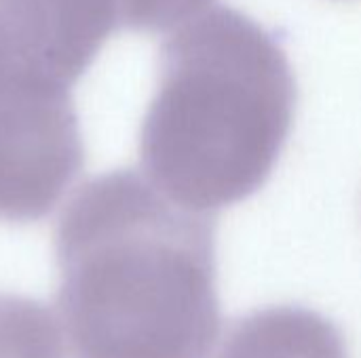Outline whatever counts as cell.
Masks as SVG:
<instances>
[{"label": "cell", "instance_id": "4", "mask_svg": "<svg viewBox=\"0 0 361 358\" xmlns=\"http://www.w3.org/2000/svg\"><path fill=\"white\" fill-rule=\"evenodd\" d=\"M216 358H347V348L319 314L273 308L235 325Z\"/></svg>", "mask_w": 361, "mask_h": 358}, {"label": "cell", "instance_id": "3", "mask_svg": "<svg viewBox=\"0 0 361 358\" xmlns=\"http://www.w3.org/2000/svg\"><path fill=\"white\" fill-rule=\"evenodd\" d=\"M82 160L70 89L0 65V219L25 224L44 217Z\"/></svg>", "mask_w": 361, "mask_h": 358}, {"label": "cell", "instance_id": "7", "mask_svg": "<svg viewBox=\"0 0 361 358\" xmlns=\"http://www.w3.org/2000/svg\"><path fill=\"white\" fill-rule=\"evenodd\" d=\"M8 63H11V61H8ZM13 65H15V63H13ZM27 72H30V70H27Z\"/></svg>", "mask_w": 361, "mask_h": 358}, {"label": "cell", "instance_id": "5", "mask_svg": "<svg viewBox=\"0 0 361 358\" xmlns=\"http://www.w3.org/2000/svg\"><path fill=\"white\" fill-rule=\"evenodd\" d=\"M0 358H63L53 314L27 298L0 295Z\"/></svg>", "mask_w": 361, "mask_h": 358}, {"label": "cell", "instance_id": "6", "mask_svg": "<svg viewBox=\"0 0 361 358\" xmlns=\"http://www.w3.org/2000/svg\"><path fill=\"white\" fill-rule=\"evenodd\" d=\"M214 0H114L121 27L176 32L212 8Z\"/></svg>", "mask_w": 361, "mask_h": 358}, {"label": "cell", "instance_id": "1", "mask_svg": "<svg viewBox=\"0 0 361 358\" xmlns=\"http://www.w3.org/2000/svg\"><path fill=\"white\" fill-rule=\"evenodd\" d=\"M57 308L74 358H205L220 310L214 230L144 175L85 184L55 232Z\"/></svg>", "mask_w": 361, "mask_h": 358}, {"label": "cell", "instance_id": "2", "mask_svg": "<svg viewBox=\"0 0 361 358\" xmlns=\"http://www.w3.org/2000/svg\"><path fill=\"white\" fill-rule=\"evenodd\" d=\"M294 108L279 42L252 17L212 6L163 46L140 133L144 177L203 215L239 203L271 175Z\"/></svg>", "mask_w": 361, "mask_h": 358}]
</instances>
